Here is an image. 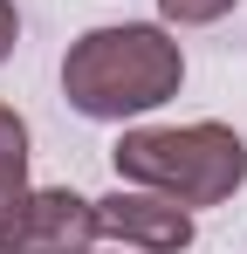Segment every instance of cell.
Segmentation results:
<instances>
[{
    "label": "cell",
    "mask_w": 247,
    "mask_h": 254,
    "mask_svg": "<svg viewBox=\"0 0 247 254\" xmlns=\"http://www.w3.org/2000/svg\"><path fill=\"white\" fill-rule=\"evenodd\" d=\"M185 89V42L165 21L82 28L62 55V96L89 124H137Z\"/></svg>",
    "instance_id": "1"
},
{
    "label": "cell",
    "mask_w": 247,
    "mask_h": 254,
    "mask_svg": "<svg viewBox=\"0 0 247 254\" xmlns=\"http://www.w3.org/2000/svg\"><path fill=\"white\" fill-rule=\"evenodd\" d=\"M117 186H151L179 206H227L247 186V137L220 117L199 124H124L110 144Z\"/></svg>",
    "instance_id": "2"
},
{
    "label": "cell",
    "mask_w": 247,
    "mask_h": 254,
    "mask_svg": "<svg viewBox=\"0 0 247 254\" xmlns=\"http://www.w3.org/2000/svg\"><path fill=\"white\" fill-rule=\"evenodd\" d=\"M96 227H103L110 248H137V254H185L192 234H199L192 206L165 199L151 186H117V192H103V199H96Z\"/></svg>",
    "instance_id": "3"
},
{
    "label": "cell",
    "mask_w": 247,
    "mask_h": 254,
    "mask_svg": "<svg viewBox=\"0 0 247 254\" xmlns=\"http://www.w3.org/2000/svg\"><path fill=\"white\" fill-rule=\"evenodd\" d=\"M96 241H103V227H96V199L89 192H76V186H35L21 220H14L7 254H89Z\"/></svg>",
    "instance_id": "4"
},
{
    "label": "cell",
    "mask_w": 247,
    "mask_h": 254,
    "mask_svg": "<svg viewBox=\"0 0 247 254\" xmlns=\"http://www.w3.org/2000/svg\"><path fill=\"white\" fill-rule=\"evenodd\" d=\"M35 137H28V117L14 110V103H0V254H7V241H14V220H21V206H28V192H35V179H28V151Z\"/></svg>",
    "instance_id": "5"
},
{
    "label": "cell",
    "mask_w": 247,
    "mask_h": 254,
    "mask_svg": "<svg viewBox=\"0 0 247 254\" xmlns=\"http://www.w3.org/2000/svg\"><path fill=\"white\" fill-rule=\"evenodd\" d=\"M241 0H158V21L179 35V28H213V21H227Z\"/></svg>",
    "instance_id": "6"
},
{
    "label": "cell",
    "mask_w": 247,
    "mask_h": 254,
    "mask_svg": "<svg viewBox=\"0 0 247 254\" xmlns=\"http://www.w3.org/2000/svg\"><path fill=\"white\" fill-rule=\"evenodd\" d=\"M14 48H21V7H14V0H0V62H7Z\"/></svg>",
    "instance_id": "7"
},
{
    "label": "cell",
    "mask_w": 247,
    "mask_h": 254,
    "mask_svg": "<svg viewBox=\"0 0 247 254\" xmlns=\"http://www.w3.org/2000/svg\"><path fill=\"white\" fill-rule=\"evenodd\" d=\"M89 254H137V248H89Z\"/></svg>",
    "instance_id": "8"
}]
</instances>
